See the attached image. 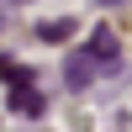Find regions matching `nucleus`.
Returning a JSON list of instances; mask_svg holds the SVG:
<instances>
[{
	"label": "nucleus",
	"mask_w": 132,
	"mask_h": 132,
	"mask_svg": "<svg viewBox=\"0 0 132 132\" xmlns=\"http://www.w3.org/2000/svg\"><path fill=\"white\" fill-rule=\"evenodd\" d=\"M95 69H101L95 53H69V58H63V85H69V90H85V85L95 79Z\"/></svg>",
	"instance_id": "obj_1"
},
{
	"label": "nucleus",
	"mask_w": 132,
	"mask_h": 132,
	"mask_svg": "<svg viewBox=\"0 0 132 132\" xmlns=\"http://www.w3.org/2000/svg\"><path fill=\"white\" fill-rule=\"evenodd\" d=\"M42 106H48V95L32 90V79H21L16 90H11V111H21V116H42Z\"/></svg>",
	"instance_id": "obj_2"
},
{
	"label": "nucleus",
	"mask_w": 132,
	"mask_h": 132,
	"mask_svg": "<svg viewBox=\"0 0 132 132\" xmlns=\"http://www.w3.org/2000/svg\"><path fill=\"white\" fill-rule=\"evenodd\" d=\"M85 53H95L101 69H111V63H116V32H111V27H95L90 42H85Z\"/></svg>",
	"instance_id": "obj_3"
},
{
	"label": "nucleus",
	"mask_w": 132,
	"mask_h": 132,
	"mask_svg": "<svg viewBox=\"0 0 132 132\" xmlns=\"http://www.w3.org/2000/svg\"><path fill=\"white\" fill-rule=\"evenodd\" d=\"M37 37H42V42H69V37H74V21H69V16L42 21V27H37Z\"/></svg>",
	"instance_id": "obj_4"
},
{
	"label": "nucleus",
	"mask_w": 132,
	"mask_h": 132,
	"mask_svg": "<svg viewBox=\"0 0 132 132\" xmlns=\"http://www.w3.org/2000/svg\"><path fill=\"white\" fill-rule=\"evenodd\" d=\"M5 21H11V16H5V11H0V32H5Z\"/></svg>",
	"instance_id": "obj_5"
}]
</instances>
